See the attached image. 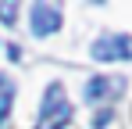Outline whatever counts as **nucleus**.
Returning <instances> with one entry per match:
<instances>
[{"label":"nucleus","mask_w":132,"mask_h":129,"mask_svg":"<svg viewBox=\"0 0 132 129\" xmlns=\"http://www.w3.org/2000/svg\"><path fill=\"white\" fill-rule=\"evenodd\" d=\"M96 61H132V36L118 32V36H100L89 50Z\"/></svg>","instance_id":"nucleus-2"},{"label":"nucleus","mask_w":132,"mask_h":129,"mask_svg":"<svg viewBox=\"0 0 132 129\" xmlns=\"http://www.w3.org/2000/svg\"><path fill=\"white\" fill-rule=\"evenodd\" d=\"M0 18H4V25H14V22H18V4L0 0Z\"/></svg>","instance_id":"nucleus-6"},{"label":"nucleus","mask_w":132,"mask_h":129,"mask_svg":"<svg viewBox=\"0 0 132 129\" xmlns=\"http://www.w3.org/2000/svg\"><path fill=\"white\" fill-rule=\"evenodd\" d=\"M121 90H125V79H107V75H96V79H89V83H86V101L100 104V101L118 97Z\"/></svg>","instance_id":"nucleus-4"},{"label":"nucleus","mask_w":132,"mask_h":129,"mask_svg":"<svg viewBox=\"0 0 132 129\" xmlns=\"http://www.w3.org/2000/svg\"><path fill=\"white\" fill-rule=\"evenodd\" d=\"M11 104H14V83L7 75H0V122L11 115Z\"/></svg>","instance_id":"nucleus-5"},{"label":"nucleus","mask_w":132,"mask_h":129,"mask_svg":"<svg viewBox=\"0 0 132 129\" xmlns=\"http://www.w3.org/2000/svg\"><path fill=\"white\" fill-rule=\"evenodd\" d=\"M71 122V104L64 97V86L61 83H50L43 93V108H39V126L36 129H61Z\"/></svg>","instance_id":"nucleus-1"},{"label":"nucleus","mask_w":132,"mask_h":129,"mask_svg":"<svg viewBox=\"0 0 132 129\" xmlns=\"http://www.w3.org/2000/svg\"><path fill=\"white\" fill-rule=\"evenodd\" d=\"M32 32L36 36H50V32H57L61 29V7H54V4H32Z\"/></svg>","instance_id":"nucleus-3"}]
</instances>
